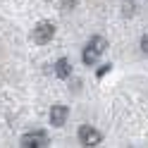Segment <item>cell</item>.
<instances>
[{
	"label": "cell",
	"instance_id": "4",
	"mask_svg": "<svg viewBox=\"0 0 148 148\" xmlns=\"http://www.w3.org/2000/svg\"><path fill=\"white\" fill-rule=\"evenodd\" d=\"M79 141L84 143V146H98L100 143V134L96 132L93 127L84 124V127H79Z\"/></svg>",
	"mask_w": 148,
	"mask_h": 148
},
{
	"label": "cell",
	"instance_id": "1",
	"mask_svg": "<svg viewBox=\"0 0 148 148\" xmlns=\"http://www.w3.org/2000/svg\"><path fill=\"white\" fill-rule=\"evenodd\" d=\"M108 48V41L103 38V36H93L88 43H86V48H84V55H81V60H84V64H93L100 55L105 53Z\"/></svg>",
	"mask_w": 148,
	"mask_h": 148
},
{
	"label": "cell",
	"instance_id": "2",
	"mask_svg": "<svg viewBox=\"0 0 148 148\" xmlns=\"http://www.w3.org/2000/svg\"><path fill=\"white\" fill-rule=\"evenodd\" d=\"M53 36H55V26H53L50 22H41V24H38V26H36V29H34L31 38H34V43L43 45V43L53 41Z\"/></svg>",
	"mask_w": 148,
	"mask_h": 148
},
{
	"label": "cell",
	"instance_id": "6",
	"mask_svg": "<svg viewBox=\"0 0 148 148\" xmlns=\"http://www.w3.org/2000/svg\"><path fill=\"white\" fill-rule=\"evenodd\" d=\"M69 72H72V67H69V62L67 60H58V64H55V74H58L60 79H64V77H69Z\"/></svg>",
	"mask_w": 148,
	"mask_h": 148
},
{
	"label": "cell",
	"instance_id": "7",
	"mask_svg": "<svg viewBox=\"0 0 148 148\" xmlns=\"http://www.w3.org/2000/svg\"><path fill=\"white\" fill-rule=\"evenodd\" d=\"M141 50L148 55V36H143V38H141Z\"/></svg>",
	"mask_w": 148,
	"mask_h": 148
},
{
	"label": "cell",
	"instance_id": "3",
	"mask_svg": "<svg viewBox=\"0 0 148 148\" xmlns=\"http://www.w3.org/2000/svg\"><path fill=\"white\" fill-rule=\"evenodd\" d=\"M48 143V136H45L43 132H29L22 136V146L24 148H41Z\"/></svg>",
	"mask_w": 148,
	"mask_h": 148
},
{
	"label": "cell",
	"instance_id": "5",
	"mask_svg": "<svg viewBox=\"0 0 148 148\" xmlns=\"http://www.w3.org/2000/svg\"><path fill=\"white\" fill-rule=\"evenodd\" d=\"M67 115H69V110L64 105H53V110H50V124L53 127H62L64 122H67Z\"/></svg>",
	"mask_w": 148,
	"mask_h": 148
}]
</instances>
